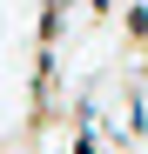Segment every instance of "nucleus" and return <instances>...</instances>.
Instances as JSON below:
<instances>
[{
    "label": "nucleus",
    "mask_w": 148,
    "mask_h": 154,
    "mask_svg": "<svg viewBox=\"0 0 148 154\" xmlns=\"http://www.w3.org/2000/svg\"><path fill=\"white\" fill-rule=\"evenodd\" d=\"M141 74H148V47H141Z\"/></svg>",
    "instance_id": "obj_2"
},
{
    "label": "nucleus",
    "mask_w": 148,
    "mask_h": 154,
    "mask_svg": "<svg viewBox=\"0 0 148 154\" xmlns=\"http://www.w3.org/2000/svg\"><path fill=\"white\" fill-rule=\"evenodd\" d=\"M121 40H128V54L148 47V0H128L121 7Z\"/></svg>",
    "instance_id": "obj_1"
}]
</instances>
